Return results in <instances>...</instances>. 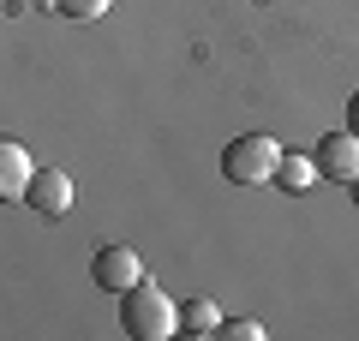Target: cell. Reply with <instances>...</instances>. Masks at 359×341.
Segmentation results:
<instances>
[{"mask_svg":"<svg viewBox=\"0 0 359 341\" xmlns=\"http://www.w3.org/2000/svg\"><path fill=\"white\" fill-rule=\"evenodd\" d=\"M120 329L132 341H168L180 329V305L168 300L156 281H138V288L120 293Z\"/></svg>","mask_w":359,"mask_h":341,"instance_id":"cell-1","label":"cell"},{"mask_svg":"<svg viewBox=\"0 0 359 341\" xmlns=\"http://www.w3.org/2000/svg\"><path fill=\"white\" fill-rule=\"evenodd\" d=\"M276 162H282V144L269 138V132H245V138H233L222 150V174L233 186H264V180H276Z\"/></svg>","mask_w":359,"mask_h":341,"instance_id":"cell-2","label":"cell"},{"mask_svg":"<svg viewBox=\"0 0 359 341\" xmlns=\"http://www.w3.org/2000/svg\"><path fill=\"white\" fill-rule=\"evenodd\" d=\"M90 281L120 300L126 288H138V281H144V258L132 252V246H102V252L90 258Z\"/></svg>","mask_w":359,"mask_h":341,"instance_id":"cell-3","label":"cell"},{"mask_svg":"<svg viewBox=\"0 0 359 341\" xmlns=\"http://www.w3.org/2000/svg\"><path fill=\"white\" fill-rule=\"evenodd\" d=\"M311 162H318L323 180H347V186H353L359 180V132H323L318 150H311Z\"/></svg>","mask_w":359,"mask_h":341,"instance_id":"cell-4","label":"cell"},{"mask_svg":"<svg viewBox=\"0 0 359 341\" xmlns=\"http://www.w3.org/2000/svg\"><path fill=\"white\" fill-rule=\"evenodd\" d=\"M25 203L36 215H48V222H60L66 210H72V174H60V168H36L25 186Z\"/></svg>","mask_w":359,"mask_h":341,"instance_id":"cell-5","label":"cell"},{"mask_svg":"<svg viewBox=\"0 0 359 341\" xmlns=\"http://www.w3.org/2000/svg\"><path fill=\"white\" fill-rule=\"evenodd\" d=\"M30 174H36V162H30V150H25L18 138H0V203L25 198Z\"/></svg>","mask_w":359,"mask_h":341,"instance_id":"cell-6","label":"cell"},{"mask_svg":"<svg viewBox=\"0 0 359 341\" xmlns=\"http://www.w3.org/2000/svg\"><path fill=\"white\" fill-rule=\"evenodd\" d=\"M222 305L216 300H180V335H216Z\"/></svg>","mask_w":359,"mask_h":341,"instance_id":"cell-7","label":"cell"},{"mask_svg":"<svg viewBox=\"0 0 359 341\" xmlns=\"http://www.w3.org/2000/svg\"><path fill=\"white\" fill-rule=\"evenodd\" d=\"M311 180H318V162H311V150H282V162H276V186L282 192H306Z\"/></svg>","mask_w":359,"mask_h":341,"instance_id":"cell-8","label":"cell"},{"mask_svg":"<svg viewBox=\"0 0 359 341\" xmlns=\"http://www.w3.org/2000/svg\"><path fill=\"white\" fill-rule=\"evenodd\" d=\"M60 18H72V25H96V18H108V6L114 0H48Z\"/></svg>","mask_w":359,"mask_h":341,"instance_id":"cell-9","label":"cell"},{"mask_svg":"<svg viewBox=\"0 0 359 341\" xmlns=\"http://www.w3.org/2000/svg\"><path fill=\"white\" fill-rule=\"evenodd\" d=\"M222 335H228V341H257L264 329H257L252 317H228V323H222Z\"/></svg>","mask_w":359,"mask_h":341,"instance_id":"cell-10","label":"cell"},{"mask_svg":"<svg viewBox=\"0 0 359 341\" xmlns=\"http://www.w3.org/2000/svg\"><path fill=\"white\" fill-rule=\"evenodd\" d=\"M347 132H359V90H353V102H347Z\"/></svg>","mask_w":359,"mask_h":341,"instance_id":"cell-11","label":"cell"},{"mask_svg":"<svg viewBox=\"0 0 359 341\" xmlns=\"http://www.w3.org/2000/svg\"><path fill=\"white\" fill-rule=\"evenodd\" d=\"M353 203H359V180H353Z\"/></svg>","mask_w":359,"mask_h":341,"instance_id":"cell-12","label":"cell"}]
</instances>
